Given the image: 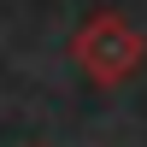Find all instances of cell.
<instances>
[{
	"mask_svg": "<svg viewBox=\"0 0 147 147\" xmlns=\"http://www.w3.org/2000/svg\"><path fill=\"white\" fill-rule=\"evenodd\" d=\"M71 59L82 65V77H88L94 88H118V82H129V77L141 71V59H147V35L124 18V12L100 6L94 18H82L77 41H71Z\"/></svg>",
	"mask_w": 147,
	"mask_h": 147,
	"instance_id": "cell-1",
	"label": "cell"
},
{
	"mask_svg": "<svg viewBox=\"0 0 147 147\" xmlns=\"http://www.w3.org/2000/svg\"><path fill=\"white\" fill-rule=\"evenodd\" d=\"M30 147H47V141H30Z\"/></svg>",
	"mask_w": 147,
	"mask_h": 147,
	"instance_id": "cell-2",
	"label": "cell"
}]
</instances>
